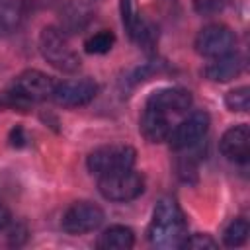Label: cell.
Wrapping results in <instances>:
<instances>
[{
	"instance_id": "1",
	"label": "cell",
	"mask_w": 250,
	"mask_h": 250,
	"mask_svg": "<svg viewBox=\"0 0 250 250\" xmlns=\"http://www.w3.org/2000/svg\"><path fill=\"white\" fill-rule=\"evenodd\" d=\"M188 236V225L182 209L172 197H162L148 225V240L156 248H182V242Z\"/></svg>"
},
{
	"instance_id": "2",
	"label": "cell",
	"mask_w": 250,
	"mask_h": 250,
	"mask_svg": "<svg viewBox=\"0 0 250 250\" xmlns=\"http://www.w3.org/2000/svg\"><path fill=\"white\" fill-rule=\"evenodd\" d=\"M39 49H41L43 59L61 72L70 74L80 68L78 55L68 45L64 33L57 27H43L39 35Z\"/></svg>"
},
{
	"instance_id": "3",
	"label": "cell",
	"mask_w": 250,
	"mask_h": 250,
	"mask_svg": "<svg viewBox=\"0 0 250 250\" xmlns=\"http://www.w3.org/2000/svg\"><path fill=\"white\" fill-rule=\"evenodd\" d=\"M98 191L104 199L115 203H127L137 199L145 191V180L133 168L98 176Z\"/></svg>"
},
{
	"instance_id": "4",
	"label": "cell",
	"mask_w": 250,
	"mask_h": 250,
	"mask_svg": "<svg viewBox=\"0 0 250 250\" xmlns=\"http://www.w3.org/2000/svg\"><path fill=\"white\" fill-rule=\"evenodd\" d=\"M137 150L129 145H105L92 150L86 158V166L92 174L104 176L121 170H129L135 166Z\"/></svg>"
},
{
	"instance_id": "5",
	"label": "cell",
	"mask_w": 250,
	"mask_h": 250,
	"mask_svg": "<svg viewBox=\"0 0 250 250\" xmlns=\"http://www.w3.org/2000/svg\"><path fill=\"white\" fill-rule=\"evenodd\" d=\"M104 223V211L90 201H76L72 203L62 219H61V227L66 234H86L92 232L96 229H100Z\"/></svg>"
},
{
	"instance_id": "6",
	"label": "cell",
	"mask_w": 250,
	"mask_h": 250,
	"mask_svg": "<svg viewBox=\"0 0 250 250\" xmlns=\"http://www.w3.org/2000/svg\"><path fill=\"white\" fill-rule=\"evenodd\" d=\"M234 43H236V37L230 31V27H227L223 23H211V25H205L197 33V37H195V51L201 57L217 59V57L232 53Z\"/></svg>"
},
{
	"instance_id": "7",
	"label": "cell",
	"mask_w": 250,
	"mask_h": 250,
	"mask_svg": "<svg viewBox=\"0 0 250 250\" xmlns=\"http://www.w3.org/2000/svg\"><path fill=\"white\" fill-rule=\"evenodd\" d=\"M207 131H209V115L205 111H193L172 129L168 141L174 150H186L189 146H197L201 139L207 135Z\"/></svg>"
},
{
	"instance_id": "8",
	"label": "cell",
	"mask_w": 250,
	"mask_h": 250,
	"mask_svg": "<svg viewBox=\"0 0 250 250\" xmlns=\"http://www.w3.org/2000/svg\"><path fill=\"white\" fill-rule=\"evenodd\" d=\"M98 94V84L90 78H82V80H64V82H57L55 90H53V98L55 104L62 105V107H80L90 104Z\"/></svg>"
},
{
	"instance_id": "9",
	"label": "cell",
	"mask_w": 250,
	"mask_h": 250,
	"mask_svg": "<svg viewBox=\"0 0 250 250\" xmlns=\"http://www.w3.org/2000/svg\"><path fill=\"white\" fill-rule=\"evenodd\" d=\"M119 12H121V23H123L127 35L137 45L150 47L156 39V27L135 10L133 0H119Z\"/></svg>"
},
{
	"instance_id": "10",
	"label": "cell",
	"mask_w": 250,
	"mask_h": 250,
	"mask_svg": "<svg viewBox=\"0 0 250 250\" xmlns=\"http://www.w3.org/2000/svg\"><path fill=\"white\" fill-rule=\"evenodd\" d=\"M55 80L41 72V70H35V68H29V70H23L16 82L12 84L20 94H23L29 102H43V100H51L53 98V90H55Z\"/></svg>"
},
{
	"instance_id": "11",
	"label": "cell",
	"mask_w": 250,
	"mask_h": 250,
	"mask_svg": "<svg viewBox=\"0 0 250 250\" xmlns=\"http://www.w3.org/2000/svg\"><path fill=\"white\" fill-rule=\"evenodd\" d=\"M221 154L236 164H246L250 156V129L248 125L240 123L227 129L219 141Z\"/></svg>"
},
{
	"instance_id": "12",
	"label": "cell",
	"mask_w": 250,
	"mask_h": 250,
	"mask_svg": "<svg viewBox=\"0 0 250 250\" xmlns=\"http://www.w3.org/2000/svg\"><path fill=\"white\" fill-rule=\"evenodd\" d=\"M189 105H191V94L184 88H162L152 92L146 100V107L158 109L166 115L184 113L189 109Z\"/></svg>"
},
{
	"instance_id": "13",
	"label": "cell",
	"mask_w": 250,
	"mask_h": 250,
	"mask_svg": "<svg viewBox=\"0 0 250 250\" xmlns=\"http://www.w3.org/2000/svg\"><path fill=\"white\" fill-rule=\"evenodd\" d=\"M139 129L141 135L148 141V143H162L168 141L170 133H172V125H170V115L152 109V107H145L141 121H139Z\"/></svg>"
},
{
	"instance_id": "14",
	"label": "cell",
	"mask_w": 250,
	"mask_h": 250,
	"mask_svg": "<svg viewBox=\"0 0 250 250\" xmlns=\"http://www.w3.org/2000/svg\"><path fill=\"white\" fill-rule=\"evenodd\" d=\"M242 70H244V59L238 53H229V55L213 59L203 68V74L213 82H229L236 78Z\"/></svg>"
},
{
	"instance_id": "15",
	"label": "cell",
	"mask_w": 250,
	"mask_h": 250,
	"mask_svg": "<svg viewBox=\"0 0 250 250\" xmlns=\"http://www.w3.org/2000/svg\"><path fill=\"white\" fill-rule=\"evenodd\" d=\"M27 6L23 0H0V37L16 33L25 16H27Z\"/></svg>"
},
{
	"instance_id": "16",
	"label": "cell",
	"mask_w": 250,
	"mask_h": 250,
	"mask_svg": "<svg viewBox=\"0 0 250 250\" xmlns=\"http://www.w3.org/2000/svg\"><path fill=\"white\" fill-rule=\"evenodd\" d=\"M135 244V232L125 225H113L105 229L98 238V248L102 250H129Z\"/></svg>"
},
{
	"instance_id": "17",
	"label": "cell",
	"mask_w": 250,
	"mask_h": 250,
	"mask_svg": "<svg viewBox=\"0 0 250 250\" xmlns=\"http://www.w3.org/2000/svg\"><path fill=\"white\" fill-rule=\"evenodd\" d=\"M248 234H250V225H248V221L242 219V217H238V219L230 221L229 227L225 229V232H223V242H225V246H229V248H236V246H242V244L246 242Z\"/></svg>"
},
{
	"instance_id": "18",
	"label": "cell",
	"mask_w": 250,
	"mask_h": 250,
	"mask_svg": "<svg viewBox=\"0 0 250 250\" xmlns=\"http://www.w3.org/2000/svg\"><path fill=\"white\" fill-rule=\"evenodd\" d=\"M113 43H115V35L111 31L104 29V31H98V33L90 35L84 41V51L88 55H105V53L111 51Z\"/></svg>"
},
{
	"instance_id": "19",
	"label": "cell",
	"mask_w": 250,
	"mask_h": 250,
	"mask_svg": "<svg viewBox=\"0 0 250 250\" xmlns=\"http://www.w3.org/2000/svg\"><path fill=\"white\" fill-rule=\"evenodd\" d=\"M33 105V102H29L23 94H20L14 86L4 90L0 94V109H12V111H27Z\"/></svg>"
},
{
	"instance_id": "20",
	"label": "cell",
	"mask_w": 250,
	"mask_h": 250,
	"mask_svg": "<svg viewBox=\"0 0 250 250\" xmlns=\"http://www.w3.org/2000/svg\"><path fill=\"white\" fill-rule=\"evenodd\" d=\"M225 105L230 111H238V113L248 111V107H250V88L248 86H240V88L230 90L225 96Z\"/></svg>"
},
{
	"instance_id": "21",
	"label": "cell",
	"mask_w": 250,
	"mask_h": 250,
	"mask_svg": "<svg viewBox=\"0 0 250 250\" xmlns=\"http://www.w3.org/2000/svg\"><path fill=\"white\" fill-rule=\"evenodd\" d=\"M193 2V10L199 16H213L223 12L230 0H191Z\"/></svg>"
},
{
	"instance_id": "22",
	"label": "cell",
	"mask_w": 250,
	"mask_h": 250,
	"mask_svg": "<svg viewBox=\"0 0 250 250\" xmlns=\"http://www.w3.org/2000/svg\"><path fill=\"white\" fill-rule=\"evenodd\" d=\"M217 240L211 234H191L186 236L182 242V248H191V250H205V248H217Z\"/></svg>"
},
{
	"instance_id": "23",
	"label": "cell",
	"mask_w": 250,
	"mask_h": 250,
	"mask_svg": "<svg viewBox=\"0 0 250 250\" xmlns=\"http://www.w3.org/2000/svg\"><path fill=\"white\" fill-rule=\"evenodd\" d=\"M10 145L12 146H16V148H21V146H25V143H27V137H25V133H23V129L21 127H14L12 131H10Z\"/></svg>"
},
{
	"instance_id": "24",
	"label": "cell",
	"mask_w": 250,
	"mask_h": 250,
	"mask_svg": "<svg viewBox=\"0 0 250 250\" xmlns=\"http://www.w3.org/2000/svg\"><path fill=\"white\" fill-rule=\"evenodd\" d=\"M10 223H12V215H10L8 207H6L4 203H0V230L8 229V225H10Z\"/></svg>"
}]
</instances>
